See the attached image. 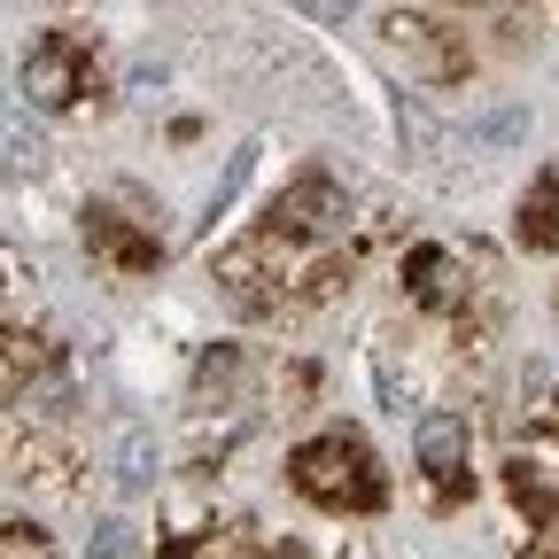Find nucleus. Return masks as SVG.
<instances>
[{
	"mask_svg": "<svg viewBox=\"0 0 559 559\" xmlns=\"http://www.w3.org/2000/svg\"><path fill=\"white\" fill-rule=\"evenodd\" d=\"M296 489L311 506H326V513H373L381 498H389V481H381V466H373V451L358 443V436H311L304 451H296Z\"/></svg>",
	"mask_w": 559,
	"mask_h": 559,
	"instance_id": "nucleus-1",
	"label": "nucleus"
},
{
	"mask_svg": "<svg viewBox=\"0 0 559 559\" xmlns=\"http://www.w3.org/2000/svg\"><path fill=\"white\" fill-rule=\"evenodd\" d=\"M24 94L39 109H70L86 94V39L79 32H47L32 55H24Z\"/></svg>",
	"mask_w": 559,
	"mask_h": 559,
	"instance_id": "nucleus-2",
	"label": "nucleus"
},
{
	"mask_svg": "<svg viewBox=\"0 0 559 559\" xmlns=\"http://www.w3.org/2000/svg\"><path fill=\"white\" fill-rule=\"evenodd\" d=\"M342 218H349V202H342L334 179H296L288 194L272 202V226L296 234V241H326V234H342Z\"/></svg>",
	"mask_w": 559,
	"mask_h": 559,
	"instance_id": "nucleus-3",
	"label": "nucleus"
},
{
	"mask_svg": "<svg viewBox=\"0 0 559 559\" xmlns=\"http://www.w3.org/2000/svg\"><path fill=\"white\" fill-rule=\"evenodd\" d=\"M412 443H419V474L428 481H459V466H466V412H419Z\"/></svg>",
	"mask_w": 559,
	"mask_h": 559,
	"instance_id": "nucleus-4",
	"label": "nucleus"
},
{
	"mask_svg": "<svg viewBox=\"0 0 559 559\" xmlns=\"http://www.w3.org/2000/svg\"><path fill=\"white\" fill-rule=\"evenodd\" d=\"M451 272H459L451 249H412V257H404V280H412V296H419V304H451V296H459V280H451Z\"/></svg>",
	"mask_w": 559,
	"mask_h": 559,
	"instance_id": "nucleus-5",
	"label": "nucleus"
},
{
	"mask_svg": "<svg viewBox=\"0 0 559 559\" xmlns=\"http://www.w3.org/2000/svg\"><path fill=\"white\" fill-rule=\"evenodd\" d=\"M521 241H528V249H551V241H559V179H551V171H544L536 194L521 202Z\"/></svg>",
	"mask_w": 559,
	"mask_h": 559,
	"instance_id": "nucleus-6",
	"label": "nucleus"
},
{
	"mask_svg": "<svg viewBox=\"0 0 559 559\" xmlns=\"http://www.w3.org/2000/svg\"><path fill=\"white\" fill-rule=\"evenodd\" d=\"M86 241H102V249H109V257H124V264H148V257H156V241L124 234V226L109 218V210H94V218H86Z\"/></svg>",
	"mask_w": 559,
	"mask_h": 559,
	"instance_id": "nucleus-7",
	"label": "nucleus"
},
{
	"mask_svg": "<svg viewBox=\"0 0 559 559\" xmlns=\"http://www.w3.org/2000/svg\"><path fill=\"white\" fill-rule=\"evenodd\" d=\"M148 474H156V443H148V428H124V436H117V481L140 489Z\"/></svg>",
	"mask_w": 559,
	"mask_h": 559,
	"instance_id": "nucleus-8",
	"label": "nucleus"
},
{
	"mask_svg": "<svg viewBox=\"0 0 559 559\" xmlns=\"http://www.w3.org/2000/svg\"><path fill=\"white\" fill-rule=\"evenodd\" d=\"M396 132L412 140V156H436V140H443V132H436V117H428V109H419L412 94L396 102Z\"/></svg>",
	"mask_w": 559,
	"mask_h": 559,
	"instance_id": "nucleus-9",
	"label": "nucleus"
},
{
	"mask_svg": "<svg viewBox=\"0 0 559 559\" xmlns=\"http://www.w3.org/2000/svg\"><path fill=\"white\" fill-rule=\"evenodd\" d=\"M0 559H55L39 528H16V521H0Z\"/></svg>",
	"mask_w": 559,
	"mask_h": 559,
	"instance_id": "nucleus-10",
	"label": "nucleus"
},
{
	"mask_svg": "<svg viewBox=\"0 0 559 559\" xmlns=\"http://www.w3.org/2000/svg\"><path fill=\"white\" fill-rule=\"evenodd\" d=\"M132 536H124V521H94V551H124Z\"/></svg>",
	"mask_w": 559,
	"mask_h": 559,
	"instance_id": "nucleus-11",
	"label": "nucleus"
},
{
	"mask_svg": "<svg viewBox=\"0 0 559 559\" xmlns=\"http://www.w3.org/2000/svg\"><path fill=\"white\" fill-rule=\"evenodd\" d=\"M9 280H16V257H9V249H0V296H9Z\"/></svg>",
	"mask_w": 559,
	"mask_h": 559,
	"instance_id": "nucleus-12",
	"label": "nucleus"
}]
</instances>
